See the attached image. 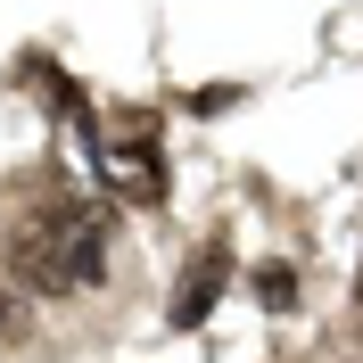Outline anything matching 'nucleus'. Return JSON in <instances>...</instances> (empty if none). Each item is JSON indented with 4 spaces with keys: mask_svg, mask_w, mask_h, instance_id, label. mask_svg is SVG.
Wrapping results in <instances>:
<instances>
[{
    "mask_svg": "<svg viewBox=\"0 0 363 363\" xmlns=\"http://www.w3.org/2000/svg\"><path fill=\"white\" fill-rule=\"evenodd\" d=\"M223 281H231V240H206V248L190 256V264H182V281H174V306H165V322H174V330H199V322L215 314Z\"/></svg>",
    "mask_w": 363,
    "mask_h": 363,
    "instance_id": "f257e3e1",
    "label": "nucleus"
},
{
    "mask_svg": "<svg viewBox=\"0 0 363 363\" xmlns=\"http://www.w3.org/2000/svg\"><path fill=\"white\" fill-rule=\"evenodd\" d=\"M9 272H17L25 289H42V297H67L74 281H67V256H58V231H50V215L42 223H25L17 240H9Z\"/></svg>",
    "mask_w": 363,
    "mask_h": 363,
    "instance_id": "f03ea898",
    "label": "nucleus"
},
{
    "mask_svg": "<svg viewBox=\"0 0 363 363\" xmlns=\"http://www.w3.org/2000/svg\"><path fill=\"white\" fill-rule=\"evenodd\" d=\"M248 289H256V306H272V314H281V306H297V272H289V264H256Z\"/></svg>",
    "mask_w": 363,
    "mask_h": 363,
    "instance_id": "7ed1b4c3",
    "label": "nucleus"
}]
</instances>
